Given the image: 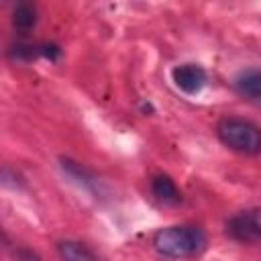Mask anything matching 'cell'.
Segmentation results:
<instances>
[{"label": "cell", "mask_w": 261, "mask_h": 261, "mask_svg": "<svg viewBox=\"0 0 261 261\" xmlns=\"http://www.w3.org/2000/svg\"><path fill=\"white\" fill-rule=\"evenodd\" d=\"M208 245L206 232L194 224H175L165 226L155 232L153 247L161 257L167 259H186L200 255Z\"/></svg>", "instance_id": "1"}, {"label": "cell", "mask_w": 261, "mask_h": 261, "mask_svg": "<svg viewBox=\"0 0 261 261\" xmlns=\"http://www.w3.org/2000/svg\"><path fill=\"white\" fill-rule=\"evenodd\" d=\"M216 135L222 145L243 155L261 153V126L241 116H226L216 124Z\"/></svg>", "instance_id": "2"}, {"label": "cell", "mask_w": 261, "mask_h": 261, "mask_svg": "<svg viewBox=\"0 0 261 261\" xmlns=\"http://www.w3.org/2000/svg\"><path fill=\"white\" fill-rule=\"evenodd\" d=\"M8 57L14 61H33L37 57H43V43L33 45V43H14L8 47Z\"/></svg>", "instance_id": "9"}, {"label": "cell", "mask_w": 261, "mask_h": 261, "mask_svg": "<svg viewBox=\"0 0 261 261\" xmlns=\"http://www.w3.org/2000/svg\"><path fill=\"white\" fill-rule=\"evenodd\" d=\"M57 253L61 261H100L98 255L84 243L80 241H59L57 243Z\"/></svg>", "instance_id": "6"}, {"label": "cell", "mask_w": 261, "mask_h": 261, "mask_svg": "<svg viewBox=\"0 0 261 261\" xmlns=\"http://www.w3.org/2000/svg\"><path fill=\"white\" fill-rule=\"evenodd\" d=\"M234 88L249 100H261V69H247L234 80Z\"/></svg>", "instance_id": "7"}, {"label": "cell", "mask_w": 261, "mask_h": 261, "mask_svg": "<svg viewBox=\"0 0 261 261\" xmlns=\"http://www.w3.org/2000/svg\"><path fill=\"white\" fill-rule=\"evenodd\" d=\"M16 261H41V257L31 249H18L16 251Z\"/></svg>", "instance_id": "10"}, {"label": "cell", "mask_w": 261, "mask_h": 261, "mask_svg": "<svg viewBox=\"0 0 261 261\" xmlns=\"http://www.w3.org/2000/svg\"><path fill=\"white\" fill-rule=\"evenodd\" d=\"M39 16H37V6L31 2H18L12 10V27L20 33H29L35 29Z\"/></svg>", "instance_id": "8"}, {"label": "cell", "mask_w": 261, "mask_h": 261, "mask_svg": "<svg viewBox=\"0 0 261 261\" xmlns=\"http://www.w3.org/2000/svg\"><path fill=\"white\" fill-rule=\"evenodd\" d=\"M226 232L239 243H261V208H249L230 216Z\"/></svg>", "instance_id": "3"}, {"label": "cell", "mask_w": 261, "mask_h": 261, "mask_svg": "<svg viewBox=\"0 0 261 261\" xmlns=\"http://www.w3.org/2000/svg\"><path fill=\"white\" fill-rule=\"evenodd\" d=\"M171 80H173V84L181 92H186V94H198L206 86L208 75H206V69L202 65L181 63V65H175L171 69Z\"/></svg>", "instance_id": "4"}, {"label": "cell", "mask_w": 261, "mask_h": 261, "mask_svg": "<svg viewBox=\"0 0 261 261\" xmlns=\"http://www.w3.org/2000/svg\"><path fill=\"white\" fill-rule=\"evenodd\" d=\"M151 192L153 196L161 202V204H167V206H175L181 202V192L179 188L175 186V181L165 175V173H157L151 177Z\"/></svg>", "instance_id": "5"}]
</instances>
